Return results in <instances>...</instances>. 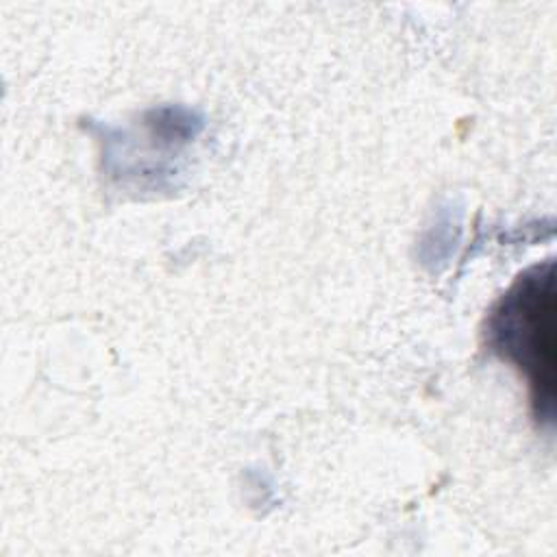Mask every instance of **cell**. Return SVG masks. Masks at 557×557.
Segmentation results:
<instances>
[{"label":"cell","instance_id":"1","mask_svg":"<svg viewBox=\"0 0 557 557\" xmlns=\"http://www.w3.org/2000/svg\"><path fill=\"white\" fill-rule=\"evenodd\" d=\"M555 265L540 263L522 272L487 315V346L511 363L531 392L533 416L553 422L555 411Z\"/></svg>","mask_w":557,"mask_h":557}]
</instances>
